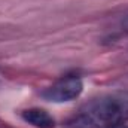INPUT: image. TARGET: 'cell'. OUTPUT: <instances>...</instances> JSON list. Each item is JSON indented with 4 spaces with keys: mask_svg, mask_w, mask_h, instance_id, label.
<instances>
[{
    "mask_svg": "<svg viewBox=\"0 0 128 128\" xmlns=\"http://www.w3.org/2000/svg\"><path fill=\"white\" fill-rule=\"evenodd\" d=\"M127 121L128 91H118L85 103L64 128H115Z\"/></svg>",
    "mask_w": 128,
    "mask_h": 128,
    "instance_id": "obj_1",
    "label": "cell"
},
{
    "mask_svg": "<svg viewBox=\"0 0 128 128\" xmlns=\"http://www.w3.org/2000/svg\"><path fill=\"white\" fill-rule=\"evenodd\" d=\"M82 91H84L82 79L79 76L68 74L58 79L51 86L45 88L42 91V97L46 101H52V103H67L78 98L82 94Z\"/></svg>",
    "mask_w": 128,
    "mask_h": 128,
    "instance_id": "obj_2",
    "label": "cell"
},
{
    "mask_svg": "<svg viewBox=\"0 0 128 128\" xmlns=\"http://www.w3.org/2000/svg\"><path fill=\"white\" fill-rule=\"evenodd\" d=\"M22 119L26 122H28L30 125L36 128H54L55 127V119L43 109H37V107H33V109H27L21 113Z\"/></svg>",
    "mask_w": 128,
    "mask_h": 128,
    "instance_id": "obj_3",
    "label": "cell"
},
{
    "mask_svg": "<svg viewBox=\"0 0 128 128\" xmlns=\"http://www.w3.org/2000/svg\"><path fill=\"white\" fill-rule=\"evenodd\" d=\"M122 27H124V30H125V32H128V15L122 20Z\"/></svg>",
    "mask_w": 128,
    "mask_h": 128,
    "instance_id": "obj_4",
    "label": "cell"
}]
</instances>
